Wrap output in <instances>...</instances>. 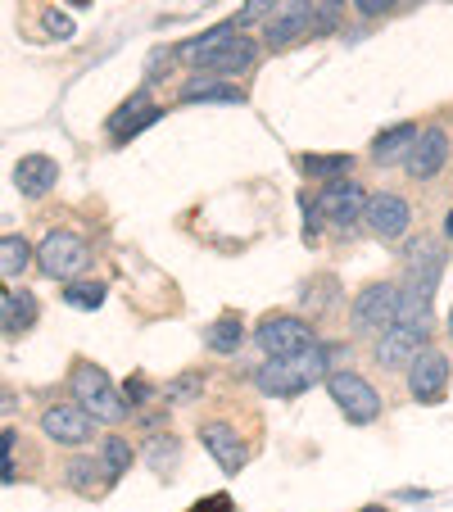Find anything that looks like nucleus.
<instances>
[{"label":"nucleus","mask_w":453,"mask_h":512,"mask_svg":"<svg viewBox=\"0 0 453 512\" xmlns=\"http://www.w3.org/2000/svg\"><path fill=\"white\" fill-rule=\"evenodd\" d=\"M331 372V354L322 345H309L299 354H286V358H268L259 372H254V386L272 399H295L304 390H313L318 381H327Z\"/></svg>","instance_id":"obj_1"},{"label":"nucleus","mask_w":453,"mask_h":512,"mask_svg":"<svg viewBox=\"0 0 453 512\" xmlns=\"http://www.w3.org/2000/svg\"><path fill=\"white\" fill-rule=\"evenodd\" d=\"M68 390H73V399H78L82 408H87L96 422H123L127 417V399L114 390V381L105 377V368H96V363H78L73 368V377H68Z\"/></svg>","instance_id":"obj_2"},{"label":"nucleus","mask_w":453,"mask_h":512,"mask_svg":"<svg viewBox=\"0 0 453 512\" xmlns=\"http://www.w3.org/2000/svg\"><path fill=\"white\" fill-rule=\"evenodd\" d=\"M399 322V286L395 281H376L363 295H354V309H349V327L358 336H386Z\"/></svg>","instance_id":"obj_3"},{"label":"nucleus","mask_w":453,"mask_h":512,"mask_svg":"<svg viewBox=\"0 0 453 512\" xmlns=\"http://www.w3.org/2000/svg\"><path fill=\"white\" fill-rule=\"evenodd\" d=\"M37 263H41V272L55 281H78L82 272L91 268V245L73 232H50L46 241L37 245Z\"/></svg>","instance_id":"obj_4"},{"label":"nucleus","mask_w":453,"mask_h":512,"mask_svg":"<svg viewBox=\"0 0 453 512\" xmlns=\"http://www.w3.org/2000/svg\"><path fill=\"white\" fill-rule=\"evenodd\" d=\"M327 390H331V399H336V408L345 413V422L367 426V422L381 417V395H376L358 372H345V368L327 372Z\"/></svg>","instance_id":"obj_5"},{"label":"nucleus","mask_w":453,"mask_h":512,"mask_svg":"<svg viewBox=\"0 0 453 512\" xmlns=\"http://www.w3.org/2000/svg\"><path fill=\"white\" fill-rule=\"evenodd\" d=\"M254 340H259V349L268 358H286V354H299V349L318 345V331L304 318H295V313H268V318L259 322V331H254Z\"/></svg>","instance_id":"obj_6"},{"label":"nucleus","mask_w":453,"mask_h":512,"mask_svg":"<svg viewBox=\"0 0 453 512\" xmlns=\"http://www.w3.org/2000/svg\"><path fill=\"white\" fill-rule=\"evenodd\" d=\"M304 209H313L318 213V218H327V223H358V218H363V209H367V191L358 182H345V177H340V182H327L318 191V200H304Z\"/></svg>","instance_id":"obj_7"},{"label":"nucleus","mask_w":453,"mask_h":512,"mask_svg":"<svg viewBox=\"0 0 453 512\" xmlns=\"http://www.w3.org/2000/svg\"><path fill=\"white\" fill-rule=\"evenodd\" d=\"M426 336H431V327L395 322L386 336H376V363H381V368H395V372H408L413 368V358L426 349Z\"/></svg>","instance_id":"obj_8"},{"label":"nucleus","mask_w":453,"mask_h":512,"mask_svg":"<svg viewBox=\"0 0 453 512\" xmlns=\"http://www.w3.org/2000/svg\"><path fill=\"white\" fill-rule=\"evenodd\" d=\"M444 390H449V358L440 349H422L408 368V395L417 404H440Z\"/></svg>","instance_id":"obj_9"},{"label":"nucleus","mask_w":453,"mask_h":512,"mask_svg":"<svg viewBox=\"0 0 453 512\" xmlns=\"http://www.w3.org/2000/svg\"><path fill=\"white\" fill-rule=\"evenodd\" d=\"M41 431L55 440V445H68V449H78L91 440V431H96V417L87 413L82 404H55L41 413Z\"/></svg>","instance_id":"obj_10"},{"label":"nucleus","mask_w":453,"mask_h":512,"mask_svg":"<svg viewBox=\"0 0 453 512\" xmlns=\"http://www.w3.org/2000/svg\"><path fill=\"white\" fill-rule=\"evenodd\" d=\"M363 223L372 227V236H381V241H399V236L408 232V223H413V209H408V200L381 191V195H367Z\"/></svg>","instance_id":"obj_11"},{"label":"nucleus","mask_w":453,"mask_h":512,"mask_svg":"<svg viewBox=\"0 0 453 512\" xmlns=\"http://www.w3.org/2000/svg\"><path fill=\"white\" fill-rule=\"evenodd\" d=\"M313 19H318V5H309V0H286V5H281V10L268 19L263 41H268V46H290V41H304V37H313Z\"/></svg>","instance_id":"obj_12"},{"label":"nucleus","mask_w":453,"mask_h":512,"mask_svg":"<svg viewBox=\"0 0 453 512\" xmlns=\"http://www.w3.org/2000/svg\"><path fill=\"white\" fill-rule=\"evenodd\" d=\"M259 64V46H254L245 32H236L232 41H222L213 55L200 59V73H218V78H241L250 68Z\"/></svg>","instance_id":"obj_13"},{"label":"nucleus","mask_w":453,"mask_h":512,"mask_svg":"<svg viewBox=\"0 0 453 512\" xmlns=\"http://www.w3.org/2000/svg\"><path fill=\"white\" fill-rule=\"evenodd\" d=\"M404 164L417 182H431V177L449 164V132H444V127H422V136H417V145L408 150Z\"/></svg>","instance_id":"obj_14"},{"label":"nucleus","mask_w":453,"mask_h":512,"mask_svg":"<svg viewBox=\"0 0 453 512\" xmlns=\"http://www.w3.org/2000/svg\"><path fill=\"white\" fill-rule=\"evenodd\" d=\"M200 445L213 454V463L222 467V472H241L245 467V445L241 435H236L232 422H204L200 426Z\"/></svg>","instance_id":"obj_15"},{"label":"nucleus","mask_w":453,"mask_h":512,"mask_svg":"<svg viewBox=\"0 0 453 512\" xmlns=\"http://www.w3.org/2000/svg\"><path fill=\"white\" fill-rule=\"evenodd\" d=\"M159 114H164V109L150 100V91H136V96H127L123 105H118V114L109 118V132H114V141H127V136H136L141 127L155 123Z\"/></svg>","instance_id":"obj_16"},{"label":"nucleus","mask_w":453,"mask_h":512,"mask_svg":"<svg viewBox=\"0 0 453 512\" xmlns=\"http://www.w3.org/2000/svg\"><path fill=\"white\" fill-rule=\"evenodd\" d=\"M55 182H59V164L50 155H23L19 164H14V186H19V195H28V200H41Z\"/></svg>","instance_id":"obj_17"},{"label":"nucleus","mask_w":453,"mask_h":512,"mask_svg":"<svg viewBox=\"0 0 453 512\" xmlns=\"http://www.w3.org/2000/svg\"><path fill=\"white\" fill-rule=\"evenodd\" d=\"M37 300H32V290H5L0 295V336H23V331L37 327Z\"/></svg>","instance_id":"obj_18"},{"label":"nucleus","mask_w":453,"mask_h":512,"mask_svg":"<svg viewBox=\"0 0 453 512\" xmlns=\"http://www.w3.org/2000/svg\"><path fill=\"white\" fill-rule=\"evenodd\" d=\"M182 100L195 105V100H213V105H245V91L227 78H213V73H195L182 87Z\"/></svg>","instance_id":"obj_19"},{"label":"nucleus","mask_w":453,"mask_h":512,"mask_svg":"<svg viewBox=\"0 0 453 512\" xmlns=\"http://www.w3.org/2000/svg\"><path fill=\"white\" fill-rule=\"evenodd\" d=\"M417 123H395V127H386V132L372 141V159L376 164H399V159H408V150L417 145Z\"/></svg>","instance_id":"obj_20"},{"label":"nucleus","mask_w":453,"mask_h":512,"mask_svg":"<svg viewBox=\"0 0 453 512\" xmlns=\"http://www.w3.org/2000/svg\"><path fill=\"white\" fill-rule=\"evenodd\" d=\"M236 19L232 23H218V28H209V32H200V37H191V41H182V46H177V59H186V64H200L204 55H213V50L222 46V41H232L236 37Z\"/></svg>","instance_id":"obj_21"},{"label":"nucleus","mask_w":453,"mask_h":512,"mask_svg":"<svg viewBox=\"0 0 453 512\" xmlns=\"http://www.w3.org/2000/svg\"><path fill=\"white\" fill-rule=\"evenodd\" d=\"M204 345H209L213 354H236V349L245 345V322L241 318H218L209 331H204Z\"/></svg>","instance_id":"obj_22"},{"label":"nucleus","mask_w":453,"mask_h":512,"mask_svg":"<svg viewBox=\"0 0 453 512\" xmlns=\"http://www.w3.org/2000/svg\"><path fill=\"white\" fill-rule=\"evenodd\" d=\"M32 259L37 254H32V245L23 236H0V277H19Z\"/></svg>","instance_id":"obj_23"},{"label":"nucleus","mask_w":453,"mask_h":512,"mask_svg":"<svg viewBox=\"0 0 453 512\" xmlns=\"http://www.w3.org/2000/svg\"><path fill=\"white\" fill-rule=\"evenodd\" d=\"M132 445H127L123 435H109L105 449H100V467H105L109 481H118V476H127V467H132Z\"/></svg>","instance_id":"obj_24"},{"label":"nucleus","mask_w":453,"mask_h":512,"mask_svg":"<svg viewBox=\"0 0 453 512\" xmlns=\"http://www.w3.org/2000/svg\"><path fill=\"white\" fill-rule=\"evenodd\" d=\"M299 168H304L309 177L331 182V177H345L349 168H354V159H349V155H304V159H299Z\"/></svg>","instance_id":"obj_25"},{"label":"nucleus","mask_w":453,"mask_h":512,"mask_svg":"<svg viewBox=\"0 0 453 512\" xmlns=\"http://www.w3.org/2000/svg\"><path fill=\"white\" fill-rule=\"evenodd\" d=\"M177 458H182V445H177L173 435H155V440H150V449H145V463L155 467L159 476H168L177 467Z\"/></svg>","instance_id":"obj_26"},{"label":"nucleus","mask_w":453,"mask_h":512,"mask_svg":"<svg viewBox=\"0 0 453 512\" xmlns=\"http://www.w3.org/2000/svg\"><path fill=\"white\" fill-rule=\"evenodd\" d=\"M64 304L68 309H100L105 304V286L100 281H68Z\"/></svg>","instance_id":"obj_27"},{"label":"nucleus","mask_w":453,"mask_h":512,"mask_svg":"<svg viewBox=\"0 0 453 512\" xmlns=\"http://www.w3.org/2000/svg\"><path fill=\"white\" fill-rule=\"evenodd\" d=\"M68 476H73V490H91L96 476L100 481H109L105 467H100V458H78V463H68Z\"/></svg>","instance_id":"obj_28"},{"label":"nucleus","mask_w":453,"mask_h":512,"mask_svg":"<svg viewBox=\"0 0 453 512\" xmlns=\"http://www.w3.org/2000/svg\"><path fill=\"white\" fill-rule=\"evenodd\" d=\"M272 5H277V0H245L241 14H236V28H250V23H259V19H272Z\"/></svg>","instance_id":"obj_29"},{"label":"nucleus","mask_w":453,"mask_h":512,"mask_svg":"<svg viewBox=\"0 0 453 512\" xmlns=\"http://www.w3.org/2000/svg\"><path fill=\"white\" fill-rule=\"evenodd\" d=\"M191 395H200V377H177L173 386H164V399H168V404H186Z\"/></svg>","instance_id":"obj_30"},{"label":"nucleus","mask_w":453,"mask_h":512,"mask_svg":"<svg viewBox=\"0 0 453 512\" xmlns=\"http://www.w3.org/2000/svg\"><path fill=\"white\" fill-rule=\"evenodd\" d=\"M404 5H417V0H354V10L358 14H386V10H404Z\"/></svg>","instance_id":"obj_31"},{"label":"nucleus","mask_w":453,"mask_h":512,"mask_svg":"<svg viewBox=\"0 0 453 512\" xmlns=\"http://www.w3.org/2000/svg\"><path fill=\"white\" fill-rule=\"evenodd\" d=\"M41 23H46V32H50V37H59V41L73 37V19H68V14H59V10H46V19H41Z\"/></svg>","instance_id":"obj_32"},{"label":"nucleus","mask_w":453,"mask_h":512,"mask_svg":"<svg viewBox=\"0 0 453 512\" xmlns=\"http://www.w3.org/2000/svg\"><path fill=\"white\" fill-rule=\"evenodd\" d=\"M19 445V435L14 431H0V481H10V454Z\"/></svg>","instance_id":"obj_33"},{"label":"nucleus","mask_w":453,"mask_h":512,"mask_svg":"<svg viewBox=\"0 0 453 512\" xmlns=\"http://www.w3.org/2000/svg\"><path fill=\"white\" fill-rule=\"evenodd\" d=\"M14 408H19V395H14V390H5V386H0V417H5V413H14Z\"/></svg>","instance_id":"obj_34"},{"label":"nucleus","mask_w":453,"mask_h":512,"mask_svg":"<svg viewBox=\"0 0 453 512\" xmlns=\"http://www.w3.org/2000/svg\"><path fill=\"white\" fill-rule=\"evenodd\" d=\"M218 508H232V503H227V499H209V503H195L191 512H218Z\"/></svg>","instance_id":"obj_35"},{"label":"nucleus","mask_w":453,"mask_h":512,"mask_svg":"<svg viewBox=\"0 0 453 512\" xmlns=\"http://www.w3.org/2000/svg\"><path fill=\"white\" fill-rule=\"evenodd\" d=\"M444 236H453V209H449V218H444Z\"/></svg>","instance_id":"obj_36"},{"label":"nucleus","mask_w":453,"mask_h":512,"mask_svg":"<svg viewBox=\"0 0 453 512\" xmlns=\"http://www.w3.org/2000/svg\"><path fill=\"white\" fill-rule=\"evenodd\" d=\"M322 5H331V10H340V5H345V0H322Z\"/></svg>","instance_id":"obj_37"},{"label":"nucleus","mask_w":453,"mask_h":512,"mask_svg":"<svg viewBox=\"0 0 453 512\" xmlns=\"http://www.w3.org/2000/svg\"><path fill=\"white\" fill-rule=\"evenodd\" d=\"M449 336H453V309H449Z\"/></svg>","instance_id":"obj_38"}]
</instances>
